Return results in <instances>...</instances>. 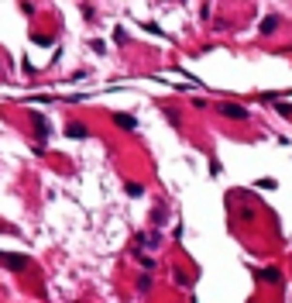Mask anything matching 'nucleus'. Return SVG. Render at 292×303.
<instances>
[{
    "mask_svg": "<svg viewBox=\"0 0 292 303\" xmlns=\"http://www.w3.org/2000/svg\"><path fill=\"white\" fill-rule=\"evenodd\" d=\"M0 262H4L7 265V269H28V255H4V252H0Z\"/></svg>",
    "mask_w": 292,
    "mask_h": 303,
    "instance_id": "1",
    "label": "nucleus"
},
{
    "mask_svg": "<svg viewBox=\"0 0 292 303\" xmlns=\"http://www.w3.org/2000/svg\"><path fill=\"white\" fill-rule=\"evenodd\" d=\"M114 124H117V128H127V131H134V128H138L134 114H114Z\"/></svg>",
    "mask_w": 292,
    "mask_h": 303,
    "instance_id": "2",
    "label": "nucleus"
},
{
    "mask_svg": "<svg viewBox=\"0 0 292 303\" xmlns=\"http://www.w3.org/2000/svg\"><path fill=\"white\" fill-rule=\"evenodd\" d=\"M34 131H38V141H42V145L48 141V121H45V118H34Z\"/></svg>",
    "mask_w": 292,
    "mask_h": 303,
    "instance_id": "3",
    "label": "nucleus"
},
{
    "mask_svg": "<svg viewBox=\"0 0 292 303\" xmlns=\"http://www.w3.org/2000/svg\"><path fill=\"white\" fill-rule=\"evenodd\" d=\"M224 114H227V118H247V110L244 107H234V103H224Z\"/></svg>",
    "mask_w": 292,
    "mask_h": 303,
    "instance_id": "4",
    "label": "nucleus"
},
{
    "mask_svg": "<svg viewBox=\"0 0 292 303\" xmlns=\"http://www.w3.org/2000/svg\"><path fill=\"white\" fill-rule=\"evenodd\" d=\"M65 135H69V138H86L90 131H86L83 124H69V128H65Z\"/></svg>",
    "mask_w": 292,
    "mask_h": 303,
    "instance_id": "5",
    "label": "nucleus"
},
{
    "mask_svg": "<svg viewBox=\"0 0 292 303\" xmlns=\"http://www.w3.org/2000/svg\"><path fill=\"white\" fill-rule=\"evenodd\" d=\"M275 24H278V17H265V21H261V31H265V34H272V31H275Z\"/></svg>",
    "mask_w": 292,
    "mask_h": 303,
    "instance_id": "6",
    "label": "nucleus"
}]
</instances>
